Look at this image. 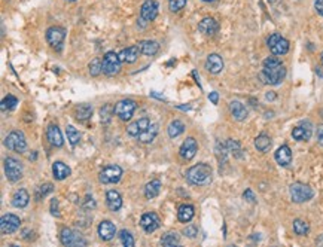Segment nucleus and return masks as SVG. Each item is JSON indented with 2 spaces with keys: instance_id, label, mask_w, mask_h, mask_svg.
<instances>
[{
  "instance_id": "412c9836",
  "label": "nucleus",
  "mask_w": 323,
  "mask_h": 247,
  "mask_svg": "<svg viewBox=\"0 0 323 247\" xmlns=\"http://www.w3.org/2000/svg\"><path fill=\"white\" fill-rule=\"evenodd\" d=\"M140 48H138V45H133V46H128L125 49H122V51L118 54L121 63H134L138 55H140Z\"/></svg>"
},
{
  "instance_id": "5fc2aeb1",
  "label": "nucleus",
  "mask_w": 323,
  "mask_h": 247,
  "mask_svg": "<svg viewBox=\"0 0 323 247\" xmlns=\"http://www.w3.org/2000/svg\"><path fill=\"white\" fill-rule=\"evenodd\" d=\"M203 2H207V3H210V2H215V0H203Z\"/></svg>"
},
{
  "instance_id": "6e6d98bb",
  "label": "nucleus",
  "mask_w": 323,
  "mask_h": 247,
  "mask_svg": "<svg viewBox=\"0 0 323 247\" xmlns=\"http://www.w3.org/2000/svg\"><path fill=\"white\" fill-rule=\"evenodd\" d=\"M268 2H270V3H275V2H277V0H268Z\"/></svg>"
},
{
  "instance_id": "cd10ccee",
  "label": "nucleus",
  "mask_w": 323,
  "mask_h": 247,
  "mask_svg": "<svg viewBox=\"0 0 323 247\" xmlns=\"http://www.w3.org/2000/svg\"><path fill=\"white\" fill-rule=\"evenodd\" d=\"M138 48H140V53L148 57H152L159 51V45L155 40H142L138 43Z\"/></svg>"
},
{
  "instance_id": "13d9d810",
  "label": "nucleus",
  "mask_w": 323,
  "mask_h": 247,
  "mask_svg": "<svg viewBox=\"0 0 323 247\" xmlns=\"http://www.w3.org/2000/svg\"><path fill=\"white\" fill-rule=\"evenodd\" d=\"M70 2H75V0H70Z\"/></svg>"
},
{
  "instance_id": "a19ab883",
  "label": "nucleus",
  "mask_w": 323,
  "mask_h": 247,
  "mask_svg": "<svg viewBox=\"0 0 323 247\" xmlns=\"http://www.w3.org/2000/svg\"><path fill=\"white\" fill-rule=\"evenodd\" d=\"M89 73L91 76H99L100 73L103 71V61H100L99 58H94L91 63H89Z\"/></svg>"
},
{
  "instance_id": "f704fd0d",
  "label": "nucleus",
  "mask_w": 323,
  "mask_h": 247,
  "mask_svg": "<svg viewBox=\"0 0 323 247\" xmlns=\"http://www.w3.org/2000/svg\"><path fill=\"white\" fill-rule=\"evenodd\" d=\"M75 116L78 121H86L92 116V107L89 105H81L75 110Z\"/></svg>"
},
{
  "instance_id": "39448f33",
  "label": "nucleus",
  "mask_w": 323,
  "mask_h": 247,
  "mask_svg": "<svg viewBox=\"0 0 323 247\" xmlns=\"http://www.w3.org/2000/svg\"><path fill=\"white\" fill-rule=\"evenodd\" d=\"M268 48L270 51L274 54V55H285L288 54L289 51V40L285 39L282 35L279 33H274L268 37Z\"/></svg>"
},
{
  "instance_id": "6e6552de",
  "label": "nucleus",
  "mask_w": 323,
  "mask_h": 247,
  "mask_svg": "<svg viewBox=\"0 0 323 247\" xmlns=\"http://www.w3.org/2000/svg\"><path fill=\"white\" fill-rule=\"evenodd\" d=\"M60 241L63 246H86V240L84 238V235L75 229L70 228H64L60 234Z\"/></svg>"
},
{
  "instance_id": "4be33fe9",
  "label": "nucleus",
  "mask_w": 323,
  "mask_h": 247,
  "mask_svg": "<svg viewBox=\"0 0 323 247\" xmlns=\"http://www.w3.org/2000/svg\"><path fill=\"white\" fill-rule=\"evenodd\" d=\"M106 204L112 212H118L122 207V196L118 191L110 189L106 194Z\"/></svg>"
},
{
  "instance_id": "bb28decb",
  "label": "nucleus",
  "mask_w": 323,
  "mask_h": 247,
  "mask_svg": "<svg viewBox=\"0 0 323 247\" xmlns=\"http://www.w3.org/2000/svg\"><path fill=\"white\" fill-rule=\"evenodd\" d=\"M229 110H231V115L234 116L236 121H244L247 118V109L240 102H231L229 103Z\"/></svg>"
},
{
  "instance_id": "de8ad7c7",
  "label": "nucleus",
  "mask_w": 323,
  "mask_h": 247,
  "mask_svg": "<svg viewBox=\"0 0 323 247\" xmlns=\"http://www.w3.org/2000/svg\"><path fill=\"white\" fill-rule=\"evenodd\" d=\"M82 206H84V209H94V207H96V203H94V200H92V198H89V196H86Z\"/></svg>"
},
{
  "instance_id": "2eb2a0df",
  "label": "nucleus",
  "mask_w": 323,
  "mask_h": 247,
  "mask_svg": "<svg viewBox=\"0 0 323 247\" xmlns=\"http://www.w3.org/2000/svg\"><path fill=\"white\" fill-rule=\"evenodd\" d=\"M159 225H161V220H159V217H158L156 213H145V214L142 216V219H140V227H142L148 234L156 231V229L159 228Z\"/></svg>"
},
{
  "instance_id": "4468645a",
  "label": "nucleus",
  "mask_w": 323,
  "mask_h": 247,
  "mask_svg": "<svg viewBox=\"0 0 323 247\" xmlns=\"http://www.w3.org/2000/svg\"><path fill=\"white\" fill-rule=\"evenodd\" d=\"M158 15V3L156 0H145L142 8H140V18L142 21L151 22Z\"/></svg>"
},
{
  "instance_id": "603ef678",
  "label": "nucleus",
  "mask_w": 323,
  "mask_h": 247,
  "mask_svg": "<svg viewBox=\"0 0 323 247\" xmlns=\"http://www.w3.org/2000/svg\"><path fill=\"white\" fill-rule=\"evenodd\" d=\"M317 140L320 144H323V124L317 127Z\"/></svg>"
},
{
  "instance_id": "e433bc0d",
  "label": "nucleus",
  "mask_w": 323,
  "mask_h": 247,
  "mask_svg": "<svg viewBox=\"0 0 323 247\" xmlns=\"http://www.w3.org/2000/svg\"><path fill=\"white\" fill-rule=\"evenodd\" d=\"M180 243V237L177 232H167L163 238H161V244L171 247V246H177Z\"/></svg>"
},
{
  "instance_id": "3c124183",
  "label": "nucleus",
  "mask_w": 323,
  "mask_h": 247,
  "mask_svg": "<svg viewBox=\"0 0 323 247\" xmlns=\"http://www.w3.org/2000/svg\"><path fill=\"white\" fill-rule=\"evenodd\" d=\"M209 100H210L213 105H218V102H219V94H218V92H210V94H209Z\"/></svg>"
},
{
  "instance_id": "c85d7f7f",
  "label": "nucleus",
  "mask_w": 323,
  "mask_h": 247,
  "mask_svg": "<svg viewBox=\"0 0 323 247\" xmlns=\"http://www.w3.org/2000/svg\"><path fill=\"white\" fill-rule=\"evenodd\" d=\"M194 214H195V210L189 204H183V206H180L177 209V219L180 222H183V224H188V222H191Z\"/></svg>"
},
{
  "instance_id": "2f4dec72",
  "label": "nucleus",
  "mask_w": 323,
  "mask_h": 247,
  "mask_svg": "<svg viewBox=\"0 0 323 247\" xmlns=\"http://www.w3.org/2000/svg\"><path fill=\"white\" fill-rule=\"evenodd\" d=\"M225 144H226V149L231 155H234L236 158H243V151H241V146L238 141H236L233 139H228L225 141Z\"/></svg>"
},
{
  "instance_id": "7ed1b4c3",
  "label": "nucleus",
  "mask_w": 323,
  "mask_h": 247,
  "mask_svg": "<svg viewBox=\"0 0 323 247\" xmlns=\"http://www.w3.org/2000/svg\"><path fill=\"white\" fill-rule=\"evenodd\" d=\"M290 198L293 203H306L308 200L313 198V189L306 185V183H301V182H296L293 185H290Z\"/></svg>"
},
{
  "instance_id": "b1692460",
  "label": "nucleus",
  "mask_w": 323,
  "mask_h": 247,
  "mask_svg": "<svg viewBox=\"0 0 323 247\" xmlns=\"http://www.w3.org/2000/svg\"><path fill=\"white\" fill-rule=\"evenodd\" d=\"M30 201V195L26 189H18L12 195V206L17 209H24Z\"/></svg>"
},
{
  "instance_id": "1a4fd4ad",
  "label": "nucleus",
  "mask_w": 323,
  "mask_h": 247,
  "mask_svg": "<svg viewBox=\"0 0 323 247\" xmlns=\"http://www.w3.org/2000/svg\"><path fill=\"white\" fill-rule=\"evenodd\" d=\"M5 175L9 182H18L22 177V165L18 159L8 157L5 159Z\"/></svg>"
},
{
  "instance_id": "c03bdc74",
  "label": "nucleus",
  "mask_w": 323,
  "mask_h": 247,
  "mask_svg": "<svg viewBox=\"0 0 323 247\" xmlns=\"http://www.w3.org/2000/svg\"><path fill=\"white\" fill-rule=\"evenodd\" d=\"M188 0H169V8L171 12H179L187 6Z\"/></svg>"
},
{
  "instance_id": "37998d69",
  "label": "nucleus",
  "mask_w": 323,
  "mask_h": 247,
  "mask_svg": "<svg viewBox=\"0 0 323 247\" xmlns=\"http://www.w3.org/2000/svg\"><path fill=\"white\" fill-rule=\"evenodd\" d=\"M119 240H121L122 246H125V247H133L134 246V237L127 229H122L119 232Z\"/></svg>"
},
{
  "instance_id": "a18cd8bd",
  "label": "nucleus",
  "mask_w": 323,
  "mask_h": 247,
  "mask_svg": "<svg viewBox=\"0 0 323 247\" xmlns=\"http://www.w3.org/2000/svg\"><path fill=\"white\" fill-rule=\"evenodd\" d=\"M183 234L187 235V237H189V238H194V237H197L198 229H197V227H194V225H188L187 228L183 229Z\"/></svg>"
},
{
  "instance_id": "473e14b6",
  "label": "nucleus",
  "mask_w": 323,
  "mask_h": 247,
  "mask_svg": "<svg viewBox=\"0 0 323 247\" xmlns=\"http://www.w3.org/2000/svg\"><path fill=\"white\" fill-rule=\"evenodd\" d=\"M167 131H169V136H170L171 139H174V137L180 136V134L185 131V125H183V122H182V121H179V119L171 121V122H170V125H169V128H167Z\"/></svg>"
},
{
  "instance_id": "f8f14e48",
  "label": "nucleus",
  "mask_w": 323,
  "mask_h": 247,
  "mask_svg": "<svg viewBox=\"0 0 323 247\" xmlns=\"http://www.w3.org/2000/svg\"><path fill=\"white\" fill-rule=\"evenodd\" d=\"M64 39H66V30L63 27L54 26V27H50L48 30H46V40H48V43L52 48L60 49Z\"/></svg>"
},
{
  "instance_id": "ea45409f",
  "label": "nucleus",
  "mask_w": 323,
  "mask_h": 247,
  "mask_svg": "<svg viewBox=\"0 0 323 247\" xmlns=\"http://www.w3.org/2000/svg\"><path fill=\"white\" fill-rule=\"evenodd\" d=\"M113 115H115V106H112V105H104L100 109V118H102V122H104V124L109 122Z\"/></svg>"
},
{
  "instance_id": "f257e3e1",
  "label": "nucleus",
  "mask_w": 323,
  "mask_h": 247,
  "mask_svg": "<svg viewBox=\"0 0 323 247\" xmlns=\"http://www.w3.org/2000/svg\"><path fill=\"white\" fill-rule=\"evenodd\" d=\"M285 76H286V67L279 58L268 57L267 60H264V69L259 73V79L264 84L279 85L283 82Z\"/></svg>"
},
{
  "instance_id": "8fccbe9b",
  "label": "nucleus",
  "mask_w": 323,
  "mask_h": 247,
  "mask_svg": "<svg viewBox=\"0 0 323 247\" xmlns=\"http://www.w3.org/2000/svg\"><path fill=\"white\" fill-rule=\"evenodd\" d=\"M243 196H244V198H246L247 201H252V203L256 200V198H255V195H253V192H252L250 189H246L244 194H243Z\"/></svg>"
},
{
  "instance_id": "49530a36",
  "label": "nucleus",
  "mask_w": 323,
  "mask_h": 247,
  "mask_svg": "<svg viewBox=\"0 0 323 247\" xmlns=\"http://www.w3.org/2000/svg\"><path fill=\"white\" fill-rule=\"evenodd\" d=\"M51 213L54 214V216H60V212H58V201L54 198L52 201H51Z\"/></svg>"
},
{
  "instance_id": "7c9ffc66",
  "label": "nucleus",
  "mask_w": 323,
  "mask_h": 247,
  "mask_svg": "<svg viewBox=\"0 0 323 247\" xmlns=\"http://www.w3.org/2000/svg\"><path fill=\"white\" fill-rule=\"evenodd\" d=\"M159 189H161V182L158 179H153L145 186V196L148 200H152V198H155V196H158Z\"/></svg>"
},
{
  "instance_id": "c756f323",
  "label": "nucleus",
  "mask_w": 323,
  "mask_h": 247,
  "mask_svg": "<svg viewBox=\"0 0 323 247\" xmlns=\"http://www.w3.org/2000/svg\"><path fill=\"white\" fill-rule=\"evenodd\" d=\"M156 134H158V124H151V125L143 133L138 134V141L140 143H151V141H153Z\"/></svg>"
},
{
  "instance_id": "72a5a7b5",
  "label": "nucleus",
  "mask_w": 323,
  "mask_h": 247,
  "mask_svg": "<svg viewBox=\"0 0 323 247\" xmlns=\"http://www.w3.org/2000/svg\"><path fill=\"white\" fill-rule=\"evenodd\" d=\"M255 147L259 152H267L271 147V139L267 134H261L255 139Z\"/></svg>"
},
{
  "instance_id": "79ce46f5",
  "label": "nucleus",
  "mask_w": 323,
  "mask_h": 247,
  "mask_svg": "<svg viewBox=\"0 0 323 247\" xmlns=\"http://www.w3.org/2000/svg\"><path fill=\"white\" fill-rule=\"evenodd\" d=\"M17 105H18L17 97H14V95H8V97L3 98V102H2V110H3V112H6V110H12Z\"/></svg>"
},
{
  "instance_id": "09e8293b",
  "label": "nucleus",
  "mask_w": 323,
  "mask_h": 247,
  "mask_svg": "<svg viewBox=\"0 0 323 247\" xmlns=\"http://www.w3.org/2000/svg\"><path fill=\"white\" fill-rule=\"evenodd\" d=\"M314 8L319 15L323 17V0H314Z\"/></svg>"
},
{
  "instance_id": "c9c22d12",
  "label": "nucleus",
  "mask_w": 323,
  "mask_h": 247,
  "mask_svg": "<svg viewBox=\"0 0 323 247\" xmlns=\"http://www.w3.org/2000/svg\"><path fill=\"white\" fill-rule=\"evenodd\" d=\"M293 231L296 235H307L310 232V225L301 219H296L293 220Z\"/></svg>"
},
{
  "instance_id": "393cba45",
  "label": "nucleus",
  "mask_w": 323,
  "mask_h": 247,
  "mask_svg": "<svg viewBox=\"0 0 323 247\" xmlns=\"http://www.w3.org/2000/svg\"><path fill=\"white\" fill-rule=\"evenodd\" d=\"M46 139L50 140V143L55 147H61L64 140H63V136H61V131L57 125H50L48 130H46Z\"/></svg>"
},
{
  "instance_id": "aec40b11",
  "label": "nucleus",
  "mask_w": 323,
  "mask_h": 247,
  "mask_svg": "<svg viewBox=\"0 0 323 247\" xmlns=\"http://www.w3.org/2000/svg\"><path fill=\"white\" fill-rule=\"evenodd\" d=\"M274 158H275V161H277V164H279V165L288 167L292 162V151H290V147L286 146V144L280 146L279 149L275 151Z\"/></svg>"
},
{
  "instance_id": "a211bd4d",
  "label": "nucleus",
  "mask_w": 323,
  "mask_h": 247,
  "mask_svg": "<svg viewBox=\"0 0 323 247\" xmlns=\"http://www.w3.org/2000/svg\"><path fill=\"white\" fill-rule=\"evenodd\" d=\"M149 125H151V121L148 118H142V119L130 124V125L127 127V134L131 137H138V134L143 133Z\"/></svg>"
},
{
  "instance_id": "4c0bfd02",
  "label": "nucleus",
  "mask_w": 323,
  "mask_h": 247,
  "mask_svg": "<svg viewBox=\"0 0 323 247\" xmlns=\"http://www.w3.org/2000/svg\"><path fill=\"white\" fill-rule=\"evenodd\" d=\"M54 191V186H52V183H43V185H40L37 189H36V194H34V198L37 200V201H40L42 198H45L46 195L48 194H51Z\"/></svg>"
},
{
  "instance_id": "ddd939ff",
  "label": "nucleus",
  "mask_w": 323,
  "mask_h": 247,
  "mask_svg": "<svg viewBox=\"0 0 323 247\" xmlns=\"http://www.w3.org/2000/svg\"><path fill=\"white\" fill-rule=\"evenodd\" d=\"M197 152H198V143L194 137H188L182 143L180 149H179L180 157L183 159H187V161H191L197 155Z\"/></svg>"
},
{
  "instance_id": "864d4df0",
  "label": "nucleus",
  "mask_w": 323,
  "mask_h": 247,
  "mask_svg": "<svg viewBox=\"0 0 323 247\" xmlns=\"http://www.w3.org/2000/svg\"><path fill=\"white\" fill-rule=\"evenodd\" d=\"M274 98H275V94H274V92H268V94H267V100H274Z\"/></svg>"
},
{
  "instance_id": "20e7f679",
  "label": "nucleus",
  "mask_w": 323,
  "mask_h": 247,
  "mask_svg": "<svg viewBox=\"0 0 323 247\" xmlns=\"http://www.w3.org/2000/svg\"><path fill=\"white\" fill-rule=\"evenodd\" d=\"M121 71V60L118 54L112 51L106 53L103 57V73L106 76H115Z\"/></svg>"
},
{
  "instance_id": "423d86ee",
  "label": "nucleus",
  "mask_w": 323,
  "mask_h": 247,
  "mask_svg": "<svg viewBox=\"0 0 323 247\" xmlns=\"http://www.w3.org/2000/svg\"><path fill=\"white\" fill-rule=\"evenodd\" d=\"M122 177V168L119 165H107L104 167L100 175L99 179L103 185H112V183H118Z\"/></svg>"
},
{
  "instance_id": "0eeeda50",
  "label": "nucleus",
  "mask_w": 323,
  "mask_h": 247,
  "mask_svg": "<svg viewBox=\"0 0 323 247\" xmlns=\"http://www.w3.org/2000/svg\"><path fill=\"white\" fill-rule=\"evenodd\" d=\"M5 144L8 149L14 151V152H24L27 147V141H26V136L22 134V131H12L8 134V137L5 139Z\"/></svg>"
},
{
  "instance_id": "58836bf2",
  "label": "nucleus",
  "mask_w": 323,
  "mask_h": 247,
  "mask_svg": "<svg viewBox=\"0 0 323 247\" xmlns=\"http://www.w3.org/2000/svg\"><path fill=\"white\" fill-rule=\"evenodd\" d=\"M66 133H67V140H68V143H70L72 146H76V144L79 143L81 134H79V131H78L73 125H68L67 130H66Z\"/></svg>"
},
{
  "instance_id": "f03ea898",
  "label": "nucleus",
  "mask_w": 323,
  "mask_h": 247,
  "mask_svg": "<svg viewBox=\"0 0 323 247\" xmlns=\"http://www.w3.org/2000/svg\"><path fill=\"white\" fill-rule=\"evenodd\" d=\"M213 179V170L207 164H197L187 171V180L197 186L210 185Z\"/></svg>"
},
{
  "instance_id": "f3484780",
  "label": "nucleus",
  "mask_w": 323,
  "mask_h": 247,
  "mask_svg": "<svg viewBox=\"0 0 323 247\" xmlns=\"http://www.w3.org/2000/svg\"><path fill=\"white\" fill-rule=\"evenodd\" d=\"M198 30L203 33V35H207V36H213L218 33L219 30V24L215 18H204L198 22Z\"/></svg>"
},
{
  "instance_id": "6ab92c4d",
  "label": "nucleus",
  "mask_w": 323,
  "mask_h": 247,
  "mask_svg": "<svg viewBox=\"0 0 323 247\" xmlns=\"http://www.w3.org/2000/svg\"><path fill=\"white\" fill-rule=\"evenodd\" d=\"M99 235L103 241H109L117 235V227L110 220H102L99 225Z\"/></svg>"
},
{
  "instance_id": "dca6fc26",
  "label": "nucleus",
  "mask_w": 323,
  "mask_h": 247,
  "mask_svg": "<svg viewBox=\"0 0 323 247\" xmlns=\"http://www.w3.org/2000/svg\"><path fill=\"white\" fill-rule=\"evenodd\" d=\"M313 134V130H311V125L307 122H303L299 124V125H296L293 130H292V137L298 141H307L310 140Z\"/></svg>"
},
{
  "instance_id": "9b49d317",
  "label": "nucleus",
  "mask_w": 323,
  "mask_h": 247,
  "mask_svg": "<svg viewBox=\"0 0 323 247\" xmlns=\"http://www.w3.org/2000/svg\"><path fill=\"white\" fill-rule=\"evenodd\" d=\"M19 224H21V220L18 216H15L12 213L5 214V216H2V219H0V231H2L3 235L12 234L19 228Z\"/></svg>"
},
{
  "instance_id": "a878e982",
  "label": "nucleus",
  "mask_w": 323,
  "mask_h": 247,
  "mask_svg": "<svg viewBox=\"0 0 323 247\" xmlns=\"http://www.w3.org/2000/svg\"><path fill=\"white\" fill-rule=\"evenodd\" d=\"M70 173H72V170L68 168L64 162H61V161H55L52 164V175H54L55 180L67 179L68 176H70Z\"/></svg>"
},
{
  "instance_id": "5701e85b",
  "label": "nucleus",
  "mask_w": 323,
  "mask_h": 247,
  "mask_svg": "<svg viewBox=\"0 0 323 247\" xmlns=\"http://www.w3.org/2000/svg\"><path fill=\"white\" fill-rule=\"evenodd\" d=\"M205 69L209 70L210 73H213V75H218V73H221L222 69H223L222 57L218 55V54H210L209 57H207V60H205Z\"/></svg>"
},
{
  "instance_id": "9d476101",
  "label": "nucleus",
  "mask_w": 323,
  "mask_h": 247,
  "mask_svg": "<svg viewBox=\"0 0 323 247\" xmlns=\"http://www.w3.org/2000/svg\"><path fill=\"white\" fill-rule=\"evenodd\" d=\"M136 107H137V103L134 100L125 98V100H121L115 105V115H117L121 121H130Z\"/></svg>"
},
{
  "instance_id": "4d7b16f0",
  "label": "nucleus",
  "mask_w": 323,
  "mask_h": 247,
  "mask_svg": "<svg viewBox=\"0 0 323 247\" xmlns=\"http://www.w3.org/2000/svg\"><path fill=\"white\" fill-rule=\"evenodd\" d=\"M320 61H322V66H323V53H322V58H320Z\"/></svg>"
}]
</instances>
